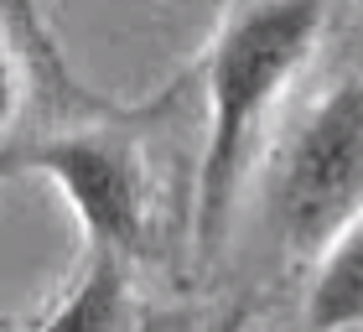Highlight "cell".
<instances>
[{"label": "cell", "mask_w": 363, "mask_h": 332, "mask_svg": "<svg viewBox=\"0 0 363 332\" xmlns=\"http://www.w3.org/2000/svg\"><path fill=\"white\" fill-rule=\"evenodd\" d=\"M270 208L286 244L311 260L363 213V78L333 83L301 114L270 172Z\"/></svg>", "instance_id": "cell-2"}, {"label": "cell", "mask_w": 363, "mask_h": 332, "mask_svg": "<svg viewBox=\"0 0 363 332\" xmlns=\"http://www.w3.org/2000/svg\"><path fill=\"white\" fill-rule=\"evenodd\" d=\"M306 322L317 332H353V327H363V213L311 260Z\"/></svg>", "instance_id": "cell-4"}, {"label": "cell", "mask_w": 363, "mask_h": 332, "mask_svg": "<svg viewBox=\"0 0 363 332\" xmlns=\"http://www.w3.org/2000/svg\"><path fill=\"white\" fill-rule=\"evenodd\" d=\"M16 172H26L21 166V145H0V182H11Z\"/></svg>", "instance_id": "cell-7"}, {"label": "cell", "mask_w": 363, "mask_h": 332, "mask_svg": "<svg viewBox=\"0 0 363 332\" xmlns=\"http://www.w3.org/2000/svg\"><path fill=\"white\" fill-rule=\"evenodd\" d=\"M21 94H26L21 62H16V47L6 42V31H0V130L21 114Z\"/></svg>", "instance_id": "cell-6"}, {"label": "cell", "mask_w": 363, "mask_h": 332, "mask_svg": "<svg viewBox=\"0 0 363 332\" xmlns=\"http://www.w3.org/2000/svg\"><path fill=\"white\" fill-rule=\"evenodd\" d=\"M135 327V301H130V275L120 255H94L78 286L52 306L31 332H130Z\"/></svg>", "instance_id": "cell-5"}, {"label": "cell", "mask_w": 363, "mask_h": 332, "mask_svg": "<svg viewBox=\"0 0 363 332\" xmlns=\"http://www.w3.org/2000/svg\"><path fill=\"white\" fill-rule=\"evenodd\" d=\"M327 11L301 0H259V6H228L213 26L203 57V94H208V130L197 156V192L192 223L197 249L213 255L228 228L234 197L244 192L255 161V140L291 78L306 68L311 47L322 37Z\"/></svg>", "instance_id": "cell-1"}, {"label": "cell", "mask_w": 363, "mask_h": 332, "mask_svg": "<svg viewBox=\"0 0 363 332\" xmlns=\"http://www.w3.org/2000/svg\"><path fill=\"white\" fill-rule=\"evenodd\" d=\"M21 166L57 182L94 255L130 260L145 244V172L135 145L114 130H68V135L21 145Z\"/></svg>", "instance_id": "cell-3"}]
</instances>
